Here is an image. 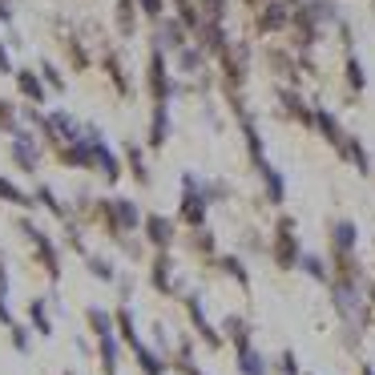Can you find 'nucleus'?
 <instances>
[{"label": "nucleus", "instance_id": "f3484780", "mask_svg": "<svg viewBox=\"0 0 375 375\" xmlns=\"http://www.w3.org/2000/svg\"><path fill=\"white\" fill-rule=\"evenodd\" d=\"M118 8H121V12H118V24H121V33H134V0H121Z\"/></svg>", "mask_w": 375, "mask_h": 375}, {"label": "nucleus", "instance_id": "b1692460", "mask_svg": "<svg viewBox=\"0 0 375 375\" xmlns=\"http://www.w3.org/2000/svg\"><path fill=\"white\" fill-rule=\"evenodd\" d=\"M12 331V343H17V351H28V335H24L21 327H8Z\"/></svg>", "mask_w": 375, "mask_h": 375}, {"label": "nucleus", "instance_id": "7c9ffc66", "mask_svg": "<svg viewBox=\"0 0 375 375\" xmlns=\"http://www.w3.org/2000/svg\"><path fill=\"white\" fill-rule=\"evenodd\" d=\"M363 375H375V372H372V367H363Z\"/></svg>", "mask_w": 375, "mask_h": 375}, {"label": "nucleus", "instance_id": "393cba45", "mask_svg": "<svg viewBox=\"0 0 375 375\" xmlns=\"http://www.w3.org/2000/svg\"><path fill=\"white\" fill-rule=\"evenodd\" d=\"M138 4L149 12V17H162V0H138Z\"/></svg>", "mask_w": 375, "mask_h": 375}, {"label": "nucleus", "instance_id": "cd10ccee", "mask_svg": "<svg viewBox=\"0 0 375 375\" xmlns=\"http://www.w3.org/2000/svg\"><path fill=\"white\" fill-rule=\"evenodd\" d=\"M45 77H48V85H57V89H61V77H57V69H53V65H45Z\"/></svg>", "mask_w": 375, "mask_h": 375}, {"label": "nucleus", "instance_id": "6e6552de", "mask_svg": "<svg viewBox=\"0 0 375 375\" xmlns=\"http://www.w3.org/2000/svg\"><path fill=\"white\" fill-rule=\"evenodd\" d=\"M170 266H174V262L165 255H158V262H154V286H158V291H170V286H174V271H170Z\"/></svg>", "mask_w": 375, "mask_h": 375}, {"label": "nucleus", "instance_id": "dca6fc26", "mask_svg": "<svg viewBox=\"0 0 375 375\" xmlns=\"http://www.w3.org/2000/svg\"><path fill=\"white\" fill-rule=\"evenodd\" d=\"M351 242H355V226H351V222H339V226H335V246L347 250Z\"/></svg>", "mask_w": 375, "mask_h": 375}, {"label": "nucleus", "instance_id": "4468645a", "mask_svg": "<svg viewBox=\"0 0 375 375\" xmlns=\"http://www.w3.org/2000/svg\"><path fill=\"white\" fill-rule=\"evenodd\" d=\"M21 89H24V97H33V101L45 97V89H41V81H37V73H33V69L21 73Z\"/></svg>", "mask_w": 375, "mask_h": 375}, {"label": "nucleus", "instance_id": "9b49d317", "mask_svg": "<svg viewBox=\"0 0 375 375\" xmlns=\"http://www.w3.org/2000/svg\"><path fill=\"white\" fill-rule=\"evenodd\" d=\"M134 351H138V359H141V372H145V375H162V372H165V363H162V359H158L154 351H149V347H141V343H138Z\"/></svg>", "mask_w": 375, "mask_h": 375}, {"label": "nucleus", "instance_id": "a211bd4d", "mask_svg": "<svg viewBox=\"0 0 375 375\" xmlns=\"http://www.w3.org/2000/svg\"><path fill=\"white\" fill-rule=\"evenodd\" d=\"M226 331H230V339H235L238 347L246 351V323L242 319H226Z\"/></svg>", "mask_w": 375, "mask_h": 375}, {"label": "nucleus", "instance_id": "f257e3e1", "mask_svg": "<svg viewBox=\"0 0 375 375\" xmlns=\"http://www.w3.org/2000/svg\"><path fill=\"white\" fill-rule=\"evenodd\" d=\"M275 258H279V266H295V258H299V246H295V222H291V218H282L279 222V250H275Z\"/></svg>", "mask_w": 375, "mask_h": 375}, {"label": "nucleus", "instance_id": "4be33fe9", "mask_svg": "<svg viewBox=\"0 0 375 375\" xmlns=\"http://www.w3.org/2000/svg\"><path fill=\"white\" fill-rule=\"evenodd\" d=\"M222 266H226V271H230V275H235L238 282H246V271H242V262H238V258H226Z\"/></svg>", "mask_w": 375, "mask_h": 375}, {"label": "nucleus", "instance_id": "bb28decb", "mask_svg": "<svg viewBox=\"0 0 375 375\" xmlns=\"http://www.w3.org/2000/svg\"><path fill=\"white\" fill-rule=\"evenodd\" d=\"M202 4H206L210 17H222V4H226V0H202Z\"/></svg>", "mask_w": 375, "mask_h": 375}, {"label": "nucleus", "instance_id": "c85d7f7f", "mask_svg": "<svg viewBox=\"0 0 375 375\" xmlns=\"http://www.w3.org/2000/svg\"><path fill=\"white\" fill-rule=\"evenodd\" d=\"M0 319H4L8 327H12V315H8V307H4V291H0Z\"/></svg>", "mask_w": 375, "mask_h": 375}, {"label": "nucleus", "instance_id": "9d476101", "mask_svg": "<svg viewBox=\"0 0 375 375\" xmlns=\"http://www.w3.org/2000/svg\"><path fill=\"white\" fill-rule=\"evenodd\" d=\"M282 24H286V12H282V4H266V12L258 17V28H266V33H271V28H282Z\"/></svg>", "mask_w": 375, "mask_h": 375}, {"label": "nucleus", "instance_id": "f03ea898", "mask_svg": "<svg viewBox=\"0 0 375 375\" xmlns=\"http://www.w3.org/2000/svg\"><path fill=\"white\" fill-rule=\"evenodd\" d=\"M24 235L33 238V246H37V255H41V262H45L48 279H57V275H61V266H57V250H53V242H48V238L41 235L37 226H28V222H24Z\"/></svg>", "mask_w": 375, "mask_h": 375}, {"label": "nucleus", "instance_id": "423d86ee", "mask_svg": "<svg viewBox=\"0 0 375 375\" xmlns=\"http://www.w3.org/2000/svg\"><path fill=\"white\" fill-rule=\"evenodd\" d=\"M89 145H93V158L97 162H101V174H105V178H109V182H118V162H113V154H109V149H105V145H101V141H89Z\"/></svg>", "mask_w": 375, "mask_h": 375}, {"label": "nucleus", "instance_id": "6ab92c4d", "mask_svg": "<svg viewBox=\"0 0 375 375\" xmlns=\"http://www.w3.org/2000/svg\"><path fill=\"white\" fill-rule=\"evenodd\" d=\"M242 372L246 375H266L262 372V359H258L255 351H242Z\"/></svg>", "mask_w": 375, "mask_h": 375}, {"label": "nucleus", "instance_id": "20e7f679", "mask_svg": "<svg viewBox=\"0 0 375 375\" xmlns=\"http://www.w3.org/2000/svg\"><path fill=\"white\" fill-rule=\"evenodd\" d=\"M202 214H206V202H202V194H194L186 182V202H182V218H186L190 226H202Z\"/></svg>", "mask_w": 375, "mask_h": 375}, {"label": "nucleus", "instance_id": "1a4fd4ad", "mask_svg": "<svg viewBox=\"0 0 375 375\" xmlns=\"http://www.w3.org/2000/svg\"><path fill=\"white\" fill-rule=\"evenodd\" d=\"M12 154H17V162H21V170H33V165H37V145H33V141L24 138H17V149H12Z\"/></svg>", "mask_w": 375, "mask_h": 375}, {"label": "nucleus", "instance_id": "0eeeda50", "mask_svg": "<svg viewBox=\"0 0 375 375\" xmlns=\"http://www.w3.org/2000/svg\"><path fill=\"white\" fill-rule=\"evenodd\" d=\"M101 367H105V375H118V343H113V335H101Z\"/></svg>", "mask_w": 375, "mask_h": 375}, {"label": "nucleus", "instance_id": "a878e982", "mask_svg": "<svg viewBox=\"0 0 375 375\" xmlns=\"http://www.w3.org/2000/svg\"><path fill=\"white\" fill-rule=\"evenodd\" d=\"M198 61H202V57H198V53H182V69H198Z\"/></svg>", "mask_w": 375, "mask_h": 375}, {"label": "nucleus", "instance_id": "5701e85b", "mask_svg": "<svg viewBox=\"0 0 375 375\" xmlns=\"http://www.w3.org/2000/svg\"><path fill=\"white\" fill-rule=\"evenodd\" d=\"M347 77H351V85H355V89L363 85V69H359V61H347Z\"/></svg>", "mask_w": 375, "mask_h": 375}, {"label": "nucleus", "instance_id": "7ed1b4c3", "mask_svg": "<svg viewBox=\"0 0 375 375\" xmlns=\"http://www.w3.org/2000/svg\"><path fill=\"white\" fill-rule=\"evenodd\" d=\"M145 230H149V242H154V246H170V238H174V226L165 222L162 214H149V218H145Z\"/></svg>", "mask_w": 375, "mask_h": 375}, {"label": "nucleus", "instance_id": "c756f323", "mask_svg": "<svg viewBox=\"0 0 375 375\" xmlns=\"http://www.w3.org/2000/svg\"><path fill=\"white\" fill-rule=\"evenodd\" d=\"M0 73H8V53L0 48Z\"/></svg>", "mask_w": 375, "mask_h": 375}, {"label": "nucleus", "instance_id": "aec40b11", "mask_svg": "<svg viewBox=\"0 0 375 375\" xmlns=\"http://www.w3.org/2000/svg\"><path fill=\"white\" fill-rule=\"evenodd\" d=\"M89 271H93L97 279L113 282V266H109V262H105V258H93V262H89Z\"/></svg>", "mask_w": 375, "mask_h": 375}, {"label": "nucleus", "instance_id": "f8f14e48", "mask_svg": "<svg viewBox=\"0 0 375 375\" xmlns=\"http://www.w3.org/2000/svg\"><path fill=\"white\" fill-rule=\"evenodd\" d=\"M28 315H33V323H37V331H41V335H53V323H48L45 303H41V299H33V303H28Z\"/></svg>", "mask_w": 375, "mask_h": 375}, {"label": "nucleus", "instance_id": "412c9836", "mask_svg": "<svg viewBox=\"0 0 375 375\" xmlns=\"http://www.w3.org/2000/svg\"><path fill=\"white\" fill-rule=\"evenodd\" d=\"M303 266H307V275H311V279H327V271H323V262H319V258H315V255H307V258H303Z\"/></svg>", "mask_w": 375, "mask_h": 375}, {"label": "nucleus", "instance_id": "39448f33", "mask_svg": "<svg viewBox=\"0 0 375 375\" xmlns=\"http://www.w3.org/2000/svg\"><path fill=\"white\" fill-rule=\"evenodd\" d=\"M190 319H194V327L202 331V339H206V343H210V347H218V335H214L210 331V323H206V315H202V303H198V299H194V295H190Z\"/></svg>", "mask_w": 375, "mask_h": 375}, {"label": "nucleus", "instance_id": "ddd939ff", "mask_svg": "<svg viewBox=\"0 0 375 375\" xmlns=\"http://www.w3.org/2000/svg\"><path fill=\"white\" fill-rule=\"evenodd\" d=\"M118 327H121V339H125L129 347H138V331H134V315H129L125 307L118 311Z\"/></svg>", "mask_w": 375, "mask_h": 375}, {"label": "nucleus", "instance_id": "2eb2a0df", "mask_svg": "<svg viewBox=\"0 0 375 375\" xmlns=\"http://www.w3.org/2000/svg\"><path fill=\"white\" fill-rule=\"evenodd\" d=\"M89 323H93L97 339H101V335H109V331H113V323H109V315H105V311H97V307H89Z\"/></svg>", "mask_w": 375, "mask_h": 375}]
</instances>
